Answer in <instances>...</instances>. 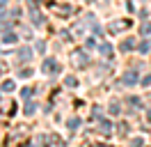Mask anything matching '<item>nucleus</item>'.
I'll use <instances>...</instances> for the list:
<instances>
[{"mask_svg":"<svg viewBox=\"0 0 151 147\" xmlns=\"http://www.w3.org/2000/svg\"><path fill=\"white\" fill-rule=\"evenodd\" d=\"M71 60H73L76 67H85V64L89 62V55H87L85 51H78V53H73V57H71Z\"/></svg>","mask_w":151,"mask_h":147,"instance_id":"obj_1","label":"nucleus"},{"mask_svg":"<svg viewBox=\"0 0 151 147\" xmlns=\"http://www.w3.org/2000/svg\"><path fill=\"white\" fill-rule=\"evenodd\" d=\"M41 71H44V74H50V71H60V64H57L55 60H53V57H48L46 62L41 64Z\"/></svg>","mask_w":151,"mask_h":147,"instance_id":"obj_2","label":"nucleus"},{"mask_svg":"<svg viewBox=\"0 0 151 147\" xmlns=\"http://www.w3.org/2000/svg\"><path fill=\"white\" fill-rule=\"evenodd\" d=\"M131 25V21H114V23H110V30L112 32H117V30H124V28Z\"/></svg>","mask_w":151,"mask_h":147,"instance_id":"obj_3","label":"nucleus"},{"mask_svg":"<svg viewBox=\"0 0 151 147\" xmlns=\"http://www.w3.org/2000/svg\"><path fill=\"white\" fill-rule=\"evenodd\" d=\"M32 23L35 25H44V14L37 12V9H32Z\"/></svg>","mask_w":151,"mask_h":147,"instance_id":"obj_4","label":"nucleus"},{"mask_svg":"<svg viewBox=\"0 0 151 147\" xmlns=\"http://www.w3.org/2000/svg\"><path fill=\"white\" fill-rule=\"evenodd\" d=\"M19 57L23 60V62H28L30 57H32V51H30V48H21V51H19Z\"/></svg>","mask_w":151,"mask_h":147,"instance_id":"obj_5","label":"nucleus"},{"mask_svg":"<svg viewBox=\"0 0 151 147\" xmlns=\"http://www.w3.org/2000/svg\"><path fill=\"white\" fill-rule=\"evenodd\" d=\"M124 83H126V85H135V83H137V76H135L133 71H128L126 76H124Z\"/></svg>","mask_w":151,"mask_h":147,"instance_id":"obj_6","label":"nucleus"},{"mask_svg":"<svg viewBox=\"0 0 151 147\" xmlns=\"http://www.w3.org/2000/svg\"><path fill=\"white\" fill-rule=\"evenodd\" d=\"M2 41H5V44H14V41H16V35H14V32H5V35H2Z\"/></svg>","mask_w":151,"mask_h":147,"instance_id":"obj_7","label":"nucleus"},{"mask_svg":"<svg viewBox=\"0 0 151 147\" xmlns=\"http://www.w3.org/2000/svg\"><path fill=\"white\" fill-rule=\"evenodd\" d=\"M110 53H112V46H110V44H103V46H101V55L110 57Z\"/></svg>","mask_w":151,"mask_h":147,"instance_id":"obj_8","label":"nucleus"},{"mask_svg":"<svg viewBox=\"0 0 151 147\" xmlns=\"http://www.w3.org/2000/svg\"><path fill=\"white\" fill-rule=\"evenodd\" d=\"M133 46H135V41H133V39H126V41H124V44H122V51H124V53H126V51H131Z\"/></svg>","mask_w":151,"mask_h":147,"instance_id":"obj_9","label":"nucleus"},{"mask_svg":"<svg viewBox=\"0 0 151 147\" xmlns=\"http://www.w3.org/2000/svg\"><path fill=\"white\" fill-rule=\"evenodd\" d=\"M101 133H112V129H110V122H101Z\"/></svg>","mask_w":151,"mask_h":147,"instance_id":"obj_10","label":"nucleus"},{"mask_svg":"<svg viewBox=\"0 0 151 147\" xmlns=\"http://www.w3.org/2000/svg\"><path fill=\"white\" fill-rule=\"evenodd\" d=\"M2 90L12 92V90H14V81H5V83H2Z\"/></svg>","mask_w":151,"mask_h":147,"instance_id":"obj_11","label":"nucleus"},{"mask_svg":"<svg viewBox=\"0 0 151 147\" xmlns=\"http://www.w3.org/2000/svg\"><path fill=\"white\" fill-rule=\"evenodd\" d=\"M78 127H80V119H69V129L71 131H76Z\"/></svg>","mask_w":151,"mask_h":147,"instance_id":"obj_12","label":"nucleus"},{"mask_svg":"<svg viewBox=\"0 0 151 147\" xmlns=\"http://www.w3.org/2000/svg\"><path fill=\"white\" fill-rule=\"evenodd\" d=\"M21 97H23V99H30V97H32V90H30V87L21 90Z\"/></svg>","mask_w":151,"mask_h":147,"instance_id":"obj_13","label":"nucleus"},{"mask_svg":"<svg viewBox=\"0 0 151 147\" xmlns=\"http://www.w3.org/2000/svg\"><path fill=\"white\" fill-rule=\"evenodd\" d=\"M76 83H78V81H76L73 76H69V78H66V85H69V87H76Z\"/></svg>","mask_w":151,"mask_h":147,"instance_id":"obj_14","label":"nucleus"},{"mask_svg":"<svg viewBox=\"0 0 151 147\" xmlns=\"http://www.w3.org/2000/svg\"><path fill=\"white\" fill-rule=\"evenodd\" d=\"M110 113L117 115V113H119V103H110Z\"/></svg>","mask_w":151,"mask_h":147,"instance_id":"obj_15","label":"nucleus"},{"mask_svg":"<svg viewBox=\"0 0 151 147\" xmlns=\"http://www.w3.org/2000/svg\"><path fill=\"white\" fill-rule=\"evenodd\" d=\"M131 145H133V147H142V138H133Z\"/></svg>","mask_w":151,"mask_h":147,"instance_id":"obj_16","label":"nucleus"},{"mask_svg":"<svg viewBox=\"0 0 151 147\" xmlns=\"http://www.w3.org/2000/svg\"><path fill=\"white\" fill-rule=\"evenodd\" d=\"M149 46H151V41H144V44L140 46V51H142V53H147V51H149Z\"/></svg>","mask_w":151,"mask_h":147,"instance_id":"obj_17","label":"nucleus"},{"mask_svg":"<svg viewBox=\"0 0 151 147\" xmlns=\"http://www.w3.org/2000/svg\"><path fill=\"white\" fill-rule=\"evenodd\" d=\"M142 32H144V35H149V32H151V23H144V25H142Z\"/></svg>","mask_w":151,"mask_h":147,"instance_id":"obj_18","label":"nucleus"},{"mask_svg":"<svg viewBox=\"0 0 151 147\" xmlns=\"http://www.w3.org/2000/svg\"><path fill=\"white\" fill-rule=\"evenodd\" d=\"M21 76H23V78H30V76H32V69H23V71H21Z\"/></svg>","mask_w":151,"mask_h":147,"instance_id":"obj_19","label":"nucleus"},{"mask_svg":"<svg viewBox=\"0 0 151 147\" xmlns=\"http://www.w3.org/2000/svg\"><path fill=\"white\" fill-rule=\"evenodd\" d=\"M25 113H28V115H32V113H35V103H28V106H25Z\"/></svg>","mask_w":151,"mask_h":147,"instance_id":"obj_20","label":"nucleus"},{"mask_svg":"<svg viewBox=\"0 0 151 147\" xmlns=\"http://www.w3.org/2000/svg\"><path fill=\"white\" fill-rule=\"evenodd\" d=\"M87 2H92V0H87Z\"/></svg>","mask_w":151,"mask_h":147,"instance_id":"obj_21","label":"nucleus"}]
</instances>
